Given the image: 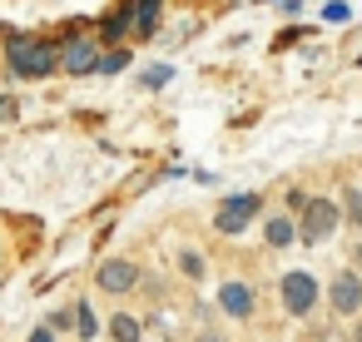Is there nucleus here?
Instances as JSON below:
<instances>
[{
    "mask_svg": "<svg viewBox=\"0 0 362 342\" xmlns=\"http://www.w3.org/2000/svg\"><path fill=\"white\" fill-rule=\"evenodd\" d=\"M169 75H174L169 65H154V70L144 75V85H149V90H159V85H169Z\"/></svg>",
    "mask_w": 362,
    "mask_h": 342,
    "instance_id": "obj_17",
    "label": "nucleus"
},
{
    "mask_svg": "<svg viewBox=\"0 0 362 342\" xmlns=\"http://www.w3.org/2000/svg\"><path fill=\"white\" fill-rule=\"evenodd\" d=\"M352 268H357V273H362V243H357V248H352Z\"/></svg>",
    "mask_w": 362,
    "mask_h": 342,
    "instance_id": "obj_23",
    "label": "nucleus"
},
{
    "mask_svg": "<svg viewBox=\"0 0 362 342\" xmlns=\"http://www.w3.org/2000/svg\"><path fill=\"white\" fill-rule=\"evenodd\" d=\"M0 55H6V70L16 80H45L60 70V40L30 35V30H11L0 40Z\"/></svg>",
    "mask_w": 362,
    "mask_h": 342,
    "instance_id": "obj_1",
    "label": "nucleus"
},
{
    "mask_svg": "<svg viewBox=\"0 0 362 342\" xmlns=\"http://www.w3.org/2000/svg\"><path fill=\"white\" fill-rule=\"evenodd\" d=\"M139 283H144V268H139L134 258H105V263L95 268V288L110 293V297H129Z\"/></svg>",
    "mask_w": 362,
    "mask_h": 342,
    "instance_id": "obj_7",
    "label": "nucleus"
},
{
    "mask_svg": "<svg viewBox=\"0 0 362 342\" xmlns=\"http://www.w3.org/2000/svg\"><path fill=\"white\" fill-rule=\"evenodd\" d=\"M317 278L308 273V268H288L283 278H278V302H283V312L288 317H313L317 312Z\"/></svg>",
    "mask_w": 362,
    "mask_h": 342,
    "instance_id": "obj_3",
    "label": "nucleus"
},
{
    "mask_svg": "<svg viewBox=\"0 0 362 342\" xmlns=\"http://www.w3.org/2000/svg\"><path fill=\"white\" fill-rule=\"evenodd\" d=\"M352 342H362V312L352 317Z\"/></svg>",
    "mask_w": 362,
    "mask_h": 342,
    "instance_id": "obj_21",
    "label": "nucleus"
},
{
    "mask_svg": "<svg viewBox=\"0 0 362 342\" xmlns=\"http://www.w3.org/2000/svg\"><path fill=\"white\" fill-rule=\"evenodd\" d=\"M25 342H55V327H50V322H40V327H35Z\"/></svg>",
    "mask_w": 362,
    "mask_h": 342,
    "instance_id": "obj_19",
    "label": "nucleus"
},
{
    "mask_svg": "<svg viewBox=\"0 0 362 342\" xmlns=\"http://www.w3.org/2000/svg\"><path fill=\"white\" fill-rule=\"evenodd\" d=\"M263 213V194H233V199H223L218 204V213H214V233H223V238H238L253 218Z\"/></svg>",
    "mask_w": 362,
    "mask_h": 342,
    "instance_id": "obj_6",
    "label": "nucleus"
},
{
    "mask_svg": "<svg viewBox=\"0 0 362 342\" xmlns=\"http://www.w3.org/2000/svg\"><path fill=\"white\" fill-rule=\"evenodd\" d=\"M179 273H184L189 283H204V273H209V258H204L199 248H179Z\"/></svg>",
    "mask_w": 362,
    "mask_h": 342,
    "instance_id": "obj_15",
    "label": "nucleus"
},
{
    "mask_svg": "<svg viewBox=\"0 0 362 342\" xmlns=\"http://www.w3.org/2000/svg\"><path fill=\"white\" fill-rule=\"evenodd\" d=\"M129 35H134V16H129L124 0H119V6H115L105 20H95V40H100V45H124Z\"/></svg>",
    "mask_w": 362,
    "mask_h": 342,
    "instance_id": "obj_9",
    "label": "nucleus"
},
{
    "mask_svg": "<svg viewBox=\"0 0 362 342\" xmlns=\"http://www.w3.org/2000/svg\"><path fill=\"white\" fill-rule=\"evenodd\" d=\"M199 342H228L223 332H199Z\"/></svg>",
    "mask_w": 362,
    "mask_h": 342,
    "instance_id": "obj_20",
    "label": "nucleus"
},
{
    "mask_svg": "<svg viewBox=\"0 0 362 342\" xmlns=\"http://www.w3.org/2000/svg\"><path fill=\"white\" fill-rule=\"evenodd\" d=\"M70 332H75L80 342H90V337L100 332V322H95V312H90V302H70Z\"/></svg>",
    "mask_w": 362,
    "mask_h": 342,
    "instance_id": "obj_13",
    "label": "nucleus"
},
{
    "mask_svg": "<svg viewBox=\"0 0 362 342\" xmlns=\"http://www.w3.org/2000/svg\"><path fill=\"white\" fill-rule=\"evenodd\" d=\"M139 337H144L139 317H129V312H115L110 317V342H139Z\"/></svg>",
    "mask_w": 362,
    "mask_h": 342,
    "instance_id": "obj_14",
    "label": "nucleus"
},
{
    "mask_svg": "<svg viewBox=\"0 0 362 342\" xmlns=\"http://www.w3.org/2000/svg\"><path fill=\"white\" fill-rule=\"evenodd\" d=\"M342 228V204L337 199H308L303 204V218H298V243L317 248V243H332V233Z\"/></svg>",
    "mask_w": 362,
    "mask_h": 342,
    "instance_id": "obj_2",
    "label": "nucleus"
},
{
    "mask_svg": "<svg viewBox=\"0 0 362 342\" xmlns=\"http://www.w3.org/2000/svg\"><path fill=\"white\" fill-rule=\"evenodd\" d=\"M322 302H327V312L332 317H342V322H352L357 312H362V273L347 263V268H337L332 278H327V288H322Z\"/></svg>",
    "mask_w": 362,
    "mask_h": 342,
    "instance_id": "obj_4",
    "label": "nucleus"
},
{
    "mask_svg": "<svg viewBox=\"0 0 362 342\" xmlns=\"http://www.w3.org/2000/svg\"><path fill=\"white\" fill-rule=\"evenodd\" d=\"M337 204H342V218H347V223H357V228H362V189H357V184H347V189H342V199H337Z\"/></svg>",
    "mask_w": 362,
    "mask_h": 342,
    "instance_id": "obj_16",
    "label": "nucleus"
},
{
    "mask_svg": "<svg viewBox=\"0 0 362 342\" xmlns=\"http://www.w3.org/2000/svg\"><path fill=\"white\" fill-rule=\"evenodd\" d=\"M124 6H129V0H124Z\"/></svg>",
    "mask_w": 362,
    "mask_h": 342,
    "instance_id": "obj_24",
    "label": "nucleus"
},
{
    "mask_svg": "<svg viewBox=\"0 0 362 342\" xmlns=\"http://www.w3.org/2000/svg\"><path fill=\"white\" fill-rule=\"evenodd\" d=\"M218 312H223V317H233V322H248V317L258 312V293H253V283L228 278V283L218 288Z\"/></svg>",
    "mask_w": 362,
    "mask_h": 342,
    "instance_id": "obj_8",
    "label": "nucleus"
},
{
    "mask_svg": "<svg viewBox=\"0 0 362 342\" xmlns=\"http://www.w3.org/2000/svg\"><path fill=\"white\" fill-rule=\"evenodd\" d=\"M119 70H129V45H105L95 60V75H119Z\"/></svg>",
    "mask_w": 362,
    "mask_h": 342,
    "instance_id": "obj_12",
    "label": "nucleus"
},
{
    "mask_svg": "<svg viewBox=\"0 0 362 342\" xmlns=\"http://www.w3.org/2000/svg\"><path fill=\"white\" fill-rule=\"evenodd\" d=\"M129 16H134V40H149L164 20V0H129Z\"/></svg>",
    "mask_w": 362,
    "mask_h": 342,
    "instance_id": "obj_10",
    "label": "nucleus"
},
{
    "mask_svg": "<svg viewBox=\"0 0 362 342\" xmlns=\"http://www.w3.org/2000/svg\"><path fill=\"white\" fill-rule=\"evenodd\" d=\"M100 50H105V45L90 35V25H70V35L60 40V70H65V75H95Z\"/></svg>",
    "mask_w": 362,
    "mask_h": 342,
    "instance_id": "obj_5",
    "label": "nucleus"
},
{
    "mask_svg": "<svg viewBox=\"0 0 362 342\" xmlns=\"http://www.w3.org/2000/svg\"><path fill=\"white\" fill-rule=\"evenodd\" d=\"M263 238H268V248H293V243H298V218L268 213V218H263Z\"/></svg>",
    "mask_w": 362,
    "mask_h": 342,
    "instance_id": "obj_11",
    "label": "nucleus"
},
{
    "mask_svg": "<svg viewBox=\"0 0 362 342\" xmlns=\"http://www.w3.org/2000/svg\"><path fill=\"white\" fill-rule=\"evenodd\" d=\"M45 322H50V327H55V332H70V307H55V312H50V317H45Z\"/></svg>",
    "mask_w": 362,
    "mask_h": 342,
    "instance_id": "obj_18",
    "label": "nucleus"
},
{
    "mask_svg": "<svg viewBox=\"0 0 362 342\" xmlns=\"http://www.w3.org/2000/svg\"><path fill=\"white\" fill-rule=\"evenodd\" d=\"M11 114H16V105H11V100H0V119H11Z\"/></svg>",
    "mask_w": 362,
    "mask_h": 342,
    "instance_id": "obj_22",
    "label": "nucleus"
}]
</instances>
